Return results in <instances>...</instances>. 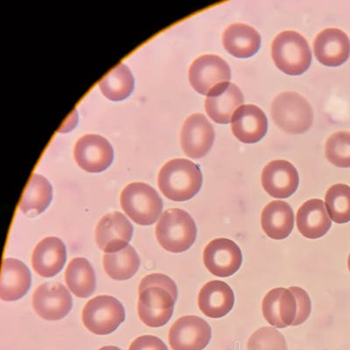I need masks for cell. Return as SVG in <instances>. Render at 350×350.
<instances>
[{
  "mask_svg": "<svg viewBox=\"0 0 350 350\" xmlns=\"http://www.w3.org/2000/svg\"><path fill=\"white\" fill-rule=\"evenodd\" d=\"M67 251L58 237H46L34 249L32 257L33 270L40 276L51 278L60 273L64 268Z\"/></svg>",
  "mask_w": 350,
  "mask_h": 350,
  "instance_id": "44dd1931",
  "label": "cell"
},
{
  "mask_svg": "<svg viewBox=\"0 0 350 350\" xmlns=\"http://www.w3.org/2000/svg\"><path fill=\"white\" fill-rule=\"evenodd\" d=\"M211 338V326L195 315L178 319L170 331V343L173 350H202Z\"/></svg>",
  "mask_w": 350,
  "mask_h": 350,
  "instance_id": "9c48e42d",
  "label": "cell"
},
{
  "mask_svg": "<svg viewBox=\"0 0 350 350\" xmlns=\"http://www.w3.org/2000/svg\"><path fill=\"white\" fill-rule=\"evenodd\" d=\"M121 207L137 224L148 226L158 220L163 202L148 184L135 183L124 187L120 196Z\"/></svg>",
  "mask_w": 350,
  "mask_h": 350,
  "instance_id": "8992f818",
  "label": "cell"
},
{
  "mask_svg": "<svg viewBox=\"0 0 350 350\" xmlns=\"http://www.w3.org/2000/svg\"><path fill=\"white\" fill-rule=\"evenodd\" d=\"M348 265H349V270L350 271V254H349V260H348Z\"/></svg>",
  "mask_w": 350,
  "mask_h": 350,
  "instance_id": "d590c367",
  "label": "cell"
},
{
  "mask_svg": "<svg viewBox=\"0 0 350 350\" xmlns=\"http://www.w3.org/2000/svg\"><path fill=\"white\" fill-rule=\"evenodd\" d=\"M271 118L286 133L301 134L310 129L314 111L310 104L298 93L284 92L273 100Z\"/></svg>",
  "mask_w": 350,
  "mask_h": 350,
  "instance_id": "5b68a950",
  "label": "cell"
},
{
  "mask_svg": "<svg viewBox=\"0 0 350 350\" xmlns=\"http://www.w3.org/2000/svg\"><path fill=\"white\" fill-rule=\"evenodd\" d=\"M133 227L120 212L106 215L96 229V242L103 252L115 253L126 248L133 237Z\"/></svg>",
  "mask_w": 350,
  "mask_h": 350,
  "instance_id": "5bb4252c",
  "label": "cell"
},
{
  "mask_svg": "<svg viewBox=\"0 0 350 350\" xmlns=\"http://www.w3.org/2000/svg\"><path fill=\"white\" fill-rule=\"evenodd\" d=\"M235 304L233 290L227 283L220 280L209 281L200 291V310L208 318L224 317L232 310Z\"/></svg>",
  "mask_w": 350,
  "mask_h": 350,
  "instance_id": "ffe728a7",
  "label": "cell"
},
{
  "mask_svg": "<svg viewBox=\"0 0 350 350\" xmlns=\"http://www.w3.org/2000/svg\"><path fill=\"white\" fill-rule=\"evenodd\" d=\"M129 350H168L163 340L152 336L139 337L131 343Z\"/></svg>",
  "mask_w": 350,
  "mask_h": 350,
  "instance_id": "836d02e7",
  "label": "cell"
},
{
  "mask_svg": "<svg viewBox=\"0 0 350 350\" xmlns=\"http://www.w3.org/2000/svg\"><path fill=\"white\" fill-rule=\"evenodd\" d=\"M297 227L299 232L308 239H317L326 235L332 226L324 202L312 199L303 203L297 212Z\"/></svg>",
  "mask_w": 350,
  "mask_h": 350,
  "instance_id": "7402d4cb",
  "label": "cell"
},
{
  "mask_svg": "<svg viewBox=\"0 0 350 350\" xmlns=\"http://www.w3.org/2000/svg\"><path fill=\"white\" fill-rule=\"evenodd\" d=\"M158 185L162 193L172 201H187L201 189V170L189 159H172L159 171Z\"/></svg>",
  "mask_w": 350,
  "mask_h": 350,
  "instance_id": "7a4b0ae2",
  "label": "cell"
},
{
  "mask_svg": "<svg viewBox=\"0 0 350 350\" xmlns=\"http://www.w3.org/2000/svg\"><path fill=\"white\" fill-rule=\"evenodd\" d=\"M325 153L331 164L336 167H350V133L340 131L327 139Z\"/></svg>",
  "mask_w": 350,
  "mask_h": 350,
  "instance_id": "4dcf8cb0",
  "label": "cell"
},
{
  "mask_svg": "<svg viewBox=\"0 0 350 350\" xmlns=\"http://www.w3.org/2000/svg\"><path fill=\"white\" fill-rule=\"evenodd\" d=\"M68 288L79 298H88L96 289V275L87 259L77 258L68 264L65 273Z\"/></svg>",
  "mask_w": 350,
  "mask_h": 350,
  "instance_id": "4316f807",
  "label": "cell"
},
{
  "mask_svg": "<svg viewBox=\"0 0 350 350\" xmlns=\"http://www.w3.org/2000/svg\"><path fill=\"white\" fill-rule=\"evenodd\" d=\"M271 56L277 68L289 76L302 75L312 62L310 46L295 31H284L274 39Z\"/></svg>",
  "mask_w": 350,
  "mask_h": 350,
  "instance_id": "277c9868",
  "label": "cell"
},
{
  "mask_svg": "<svg viewBox=\"0 0 350 350\" xmlns=\"http://www.w3.org/2000/svg\"><path fill=\"white\" fill-rule=\"evenodd\" d=\"M32 277L27 265L18 259L6 258L3 262L0 297L3 301H15L27 295Z\"/></svg>",
  "mask_w": 350,
  "mask_h": 350,
  "instance_id": "603a6c76",
  "label": "cell"
},
{
  "mask_svg": "<svg viewBox=\"0 0 350 350\" xmlns=\"http://www.w3.org/2000/svg\"><path fill=\"white\" fill-rule=\"evenodd\" d=\"M290 290L295 295L297 304H298V314H297V317L293 326H299V325L304 323L308 317H310L312 309L311 299L308 293L304 289L301 288V287L292 286L290 287Z\"/></svg>",
  "mask_w": 350,
  "mask_h": 350,
  "instance_id": "d6a6232c",
  "label": "cell"
},
{
  "mask_svg": "<svg viewBox=\"0 0 350 350\" xmlns=\"http://www.w3.org/2000/svg\"><path fill=\"white\" fill-rule=\"evenodd\" d=\"M262 314L271 326L284 328L293 326L298 314V304L292 291L283 287L275 288L265 296Z\"/></svg>",
  "mask_w": 350,
  "mask_h": 350,
  "instance_id": "9a60e30c",
  "label": "cell"
},
{
  "mask_svg": "<svg viewBox=\"0 0 350 350\" xmlns=\"http://www.w3.org/2000/svg\"><path fill=\"white\" fill-rule=\"evenodd\" d=\"M215 140L212 124L202 114L190 116L181 130L180 144L189 158L199 159L211 151Z\"/></svg>",
  "mask_w": 350,
  "mask_h": 350,
  "instance_id": "4fadbf2b",
  "label": "cell"
},
{
  "mask_svg": "<svg viewBox=\"0 0 350 350\" xmlns=\"http://www.w3.org/2000/svg\"><path fill=\"white\" fill-rule=\"evenodd\" d=\"M140 260L133 247L128 245L120 252L105 254L104 267L105 273L115 280H127L139 270Z\"/></svg>",
  "mask_w": 350,
  "mask_h": 350,
  "instance_id": "83f0119b",
  "label": "cell"
},
{
  "mask_svg": "<svg viewBox=\"0 0 350 350\" xmlns=\"http://www.w3.org/2000/svg\"><path fill=\"white\" fill-rule=\"evenodd\" d=\"M189 82L196 92L208 96L220 84L230 83L231 72L227 62L215 55L197 58L190 66Z\"/></svg>",
  "mask_w": 350,
  "mask_h": 350,
  "instance_id": "ba28073f",
  "label": "cell"
},
{
  "mask_svg": "<svg viewBox=\"0 0 350 350\" xmlns=\"http://www.w3.org/2000/svg\"><path fill=\"white\" fill-rule=\"evenodd\" d=\"M223 43L230 55L237 58H249L260 49L261 37L254 28L237 23L225 29Z\"/></svg>",
  "mask_w": 350,
  "mask_h": 350,
  "instance_id": "d4e9b609",
  "label": "cell"
},
{
  "mask_svg": "<svg viewBox=\"0 0 350 350\" xmlns=\"http://www.w3.org/2000/svg\"><path fill=\"white\" fill-rule=\"evenodd\" d=\"M195 221L187 212L180 208L165 211L156 226V237L165 251L181 253L187 251L196 239Z\"/></svg>",
  "mask_w": 350,
  "mask_h": 350,
  "instance_id": "3957f363",
  "label": "cell"
},
{
  "mask_svg": "<svg viewBox=\"0 0 350 350\" xmlns=\"http://www.w3.org/2000/svg\"><path fill=\"white\" fill-rule=\"evenodd\" d=\"M243 104V95L236 84L226 83L215 87L205 102L206 112L217 124H229Z\"/></svg>",
  "mask_w": 350,
  "mask_h": 350,
  "instance_id": "e0dca14e",
  "label": "cell"
},
{
  "mask_svg": "<svg viewBox=\"0 0 350 350\" xmlns=\"http://www.w3.org/2000/svg\"><path fill=\"white\" fill-rule=\"evenodd\" d=\"M203 261L206 268L215 276L226 278L239 270L243 255L240 247L234 241L217 239L205 247Z\"/></svg>",
  "mask_w": 350,
  "mask_h": 350,
  "instance_id": "30bf717a",
  "label": "cell"
},
{
  "mask_svg": "<svg viewBox=\"0 0 350 350\" xmlns=\"http://www.w3.org/2000/svg\"><path fill=\"white\" fill-rule=\"evenodd\" d=\"M261 180L268 195L278 199L293 196L298 189L299 183L295 165L286 161H274L265 165Z\"/></svg>",
  "mask_w": 350,
  "mask_h": 350,
  "instance_id": "2e32d148",
  "label": "cell"
},
{
  "mask_svg": "<svg viewBox=\"0 0 350 350\" xmlns=\"http://www.w3.org/2000/svg\"><path fill=\"white\" fill-rule=\"evenodd\" d=\"M261 225L265 233L274 240H283L292 233L295 214L288 203L273 201L262 209Z\"/></svg>",
  "mask_w": 350,
  "mask_h": 350,
  "instance_id": "cb8c5ba5",
  "label": "cell"
},
{
  "mask_svg": "<svg viewBox=\"0 0 350 350\" xmlns=\"http://www.w3.org/2000/svg\"><path fill=\"white\" fill-rule=\"evenodd\" d=\"M267 115L258 106L242 105L231 118V130L241 142L254 144L261 140L267 133Z\"/></svg>",
  "mask_w": 350,
  "mask_h": 350,
  "instance_id": "ac0fdd59",
  "label": "cell"
},
{
  "mask_svg": "<svg viewBox=\"0 0 350 350\" xmlns=\"http://www.w3.org/2000/svg\"><path fill=\"white\" fill-rule=\"evenodd\" d=\"M314 55L321 64L338 67L348 60L350 40L343 31L328 28L317 36L314 42Z\"/></svg>",
  "mask_w": 350,
  "mask_h": 350,
  "instance_id": "d6986e66",
  "label": "cell"
},
{
  "mask_svg": "<svg viewBox=\"0 0 350 350\" xmlns=\"http://www.w3.org/2000/svg\"><path fill=\"white\" fill-rule=\"evenodd\" d=\"M126 318L123 305L111 296H98L87 303L83 321L88 330L98 336L114 332Z\"/></svg>",
  "mask_w": 350,
  "mask_h": 350,
  "instance_id": "52a82bcc",
  "label": "cell"
},
{
  "mask_svg": "<svg viewBox=\"0 0 350 350\" xmlns=\"http://www.w3.org/2000/svg\"><path fill=\"white\" fill-rule=\"evenodd\" d=\"M328 215L334 223L342 224L350 221V187L336 184L327 190L325 197Z\"/></svg>",
  "mask_w": 350,
  "mask_h": 350,
  "instance_id": "f546056e",
  "label": "cell"
},
{
  "mask_svg": "<svg viewBox=\"0 0 350 350\" xmlns=\"http://www.w3.org/2000/svg\"><path fill=\"white\" fill-rule=\"evenodd\" d=\"M247 350H287L286 339L273 327L259 328L250 338Z\"/></svg>",
  "mask_w": 350,
  "mask_h": 350,
  "instance_id": "1f68e13d",
  "label": "cell"
},
{
  "mask_svg": "<svg viewBox=\"0 0 350 350\" xmlns=\"http://www.w3.org/2000/svg\"><path fill=\"white\" fill-rule=\"evenodd\" d=\"M134 80L126 65L120 64L109 72L99 83L100 90L112 101H122L133 92Z\"/></svg>",
  "mask_w": 350,
  "mask_h": 350,
  "instance_id": "f1b7e54d",
  "label": "cell"
},
{
  "mask_svg": "<svg viewBox=\"0 0 350 350\" xmlns=\"http://www.w3.org/2000/svg\"><path fill=\"white\" fill-rule=\"evenodd\" d=\"M53 189L49 180L39 174H33L21 203L22 213L36 217L42 213L52 201Z\"/></svg>",
  "mask_w": 350,
  "mask_h": 350,
  "instance_id": "484cf974",
  "label": "cell"
},
{
  "mask_svg": "<svg viewBox=\"0 0 350 350\" xmlns=\"http://www.w3.org/2000/svg\"><path fill=\"white\" fill-rule=\"evenodd\" d=\"M74 156L82 170L89 173H100L112 163L113 149L104 137L89 134L77 140Z\"/></svg>",
  "mask_w": 350,
  "mask_h": 350,
  "instance_id": "8fae6325",
  "label": "cell"
},
{
  "mask_svg": "<svg viewBox=\"0 0 350 350\" xmlns=\"http://www.w3.org/2000/svg\"><path fill=\"white\" fill-rule=\"evenodd\" d=\"M177 296L176 284L170 277L157 273L144 278L137 306L140 320L148 327L164 326L174 314Z\"/></svg>",
  "mask_w": 350,
  "mask_h": 350,
  "instance_id": "6da1fadb",
  "label": "cell"
},
{
  "mask_svg": "<svg viewBox=\"0 0 350 350\" xmlns=\"http://www.w3.org/2000/svg\"><path fill=\"white\" fill-rule=\"evenodd\" d=\"M98 350H121V349L120 348H118V347L106 346V347H104V348H101Z\"/></svg>",
  "mask_w": 350,
  "mask_h": 350,
  "instance_id": "e575fe53",
  "label": "cell"
},
{
  "mask_svg": "<svg viewBox=\"0 0 350 350\" xmlns=\"http://www.w3.org/2000/svg\"><path fill=\"white\" fill-rule=\"evenodd\" d=\"M33 306L36 314L44 320H62L71 310L72 297L64 284L46 283L34 292Z\"/></svg>",
  "mask_w": 350,
  "mask_h": 350,
  "instance_id": "7c38bea8",
  "label": "cell"
}]
</instances>
